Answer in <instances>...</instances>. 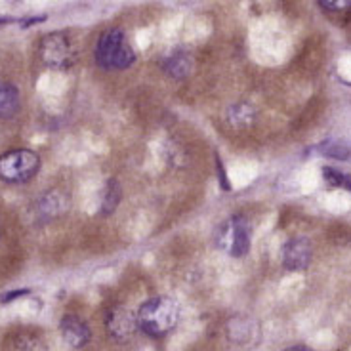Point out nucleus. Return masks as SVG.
I'll use <instances>...</instances> for the list:
<instances>
[{"label": "nucleus", "instance_id": "nucleus-11", "mask_svg": "<svg viewBox=\"0 0 351 351\" xmlns=\"http://www.w3.org/2000/svg\"><path fill=\"white\" fill-rule=\"evenodd\" d=\"M323 174H325V180L334 187H350V180L348 176L343 174L342 170L332 167H325L323 168Z\"/></svg>", "mask_w": 351, "mask_h": 351}, {"label": "nucleus", "instance_id": "nucleus-1", "mask_svg": "<svg viewBox=\"0 0 351 351\" xmlns=\"http://www.w3.org/2000/svg\"><path fill=\"white\" fill-rule=\"evenodd\" d=\"M138 328L153 338H165L180 321V307L168 296H155L143 302L136 313Z\"/></svg>", "mask_w": 351, "mask_h": 351}, {"label": "nucleus", "instance_id": "nucleus-12", "mask_svg": "<svg viewBox=\"0 0 351 351\" xmlns=\"http://www.w3.org/2000/svg\"><path fill=\"white\" fill-rule=\"evenodd\" d=\"M328 147H323V153H325L326 157L330 158H338V160H346V158L350 157V147L343 143V141H330V143H326Z\"/></svg>", "mask_w": 351, "mask_h": 351}, {"label": "nucleus", "instance_id": "nucleus-3", "mask_svg": "<svg viewBox=\"0 0 351 351\" xmlns=\"http://www.w3.org/2000/svg\"><path fill=\"white\" fill-rule=\"evenodd\" d=\"M214 243L223 254L231 258H243L252 246V226L245 216H229L216 228Z\"/></svg>", "mask_w": 351, "mask_h": 351}, {"label": "nucleus", "instance_id": "nucleus-14", "mask_svg": "<svg viewBox=\"0 0 351 351\" xmlns=\"http://www.w3.org/2000/svg\"><path fill=\"white\" fill-rule=\"evenodd\" d=\"M25 294H29V290H16V292H8V294H4V296H2V302L6 304V302H12L14 298L25 296Z\"/></svg>", "mask_w": 351, "mask_h": 351}, {"label": "nucleus", "instance_id": "nucleus-15", "mask_svg": "<svg viewBox=\"0 0 351 351\" xmlns=\"http://www.w3.org/2000/svg\"><path fill=\"white\" fill-rule=\"evenodd\" d=\"M285 351H313V350H309V348H306V346H292V348H289V350H285Z\"/></svg>", "mask_w": 351, "mask_h": 351}, {"label": "nucleus", "instance_id": "nucleus-2", "mask_svg": "<svg viewBox=\"0 0 351 351\" xmlns=\"http://www.w3.org/2000/svg\"><path fill=\"white\" fill-rule=\"evenodd\" d=\"M96 63L106 71H123L128 69L136 62V53L126 40L123 29L113 27L101 33L94 52Z\"/></svg>", "mask_w": 351, "mask_h": 351}, {"label": "nucleus", "instance_id": "nucleus-16", "mask_svg": "<svg viewBox=\"0 0 351 351\" xmlns=\"http://www.w3.org/2000/svg\"><path fill=\"white\" fill-rule=\"evenodd\" d=\"M2 90H4V82H0V97H2Z\"/></svg>", "mask_w": 351, "mask_h": 351}, {"label": "nucleus", "instance_id": "nucleus-8", "mask_svg": "<svg viewBox=\"0 0 351 351\" xmlns=\"http://www.w3.org/2000/svg\"><path fill=\"white\" fill-rule=\"evenodd\" d=\"M60 332H62L63 340L69 343L71 348H77V350L84 348L92 340L90 326L79 315H73V313L63 315V319L60 321Z\"/></svg>", "mask_w": 351, "mask_h": 351}, {"label": "nucleus", "instance_id": "nucleus-5", "mask_svg": "<svg viewBox=\"0 0 351 351\" xmlns=\"http://www.w3.org/2000/svg\"><path fill=\"white\" fill-rule=\"evenodd\" d=\"M40 58L50 67L65 69L75 60V50H73L67 35L56 31V33H50L40 40Z\"/></svg>", "mask_w": 351, "mask_h": 351}, {"label": "nucleus", "instance_id": "nucleus-6", "mask_svg": "<svg viewBox=\"0 0 351 351\" xmlns=\"http://www.w3.org/2000/svg\"><path fill=\"white\" fill-rule=\"evenodd\" d=\"M104 323L107 326V332L113 336L117 342H128L138 330L136 313L123 306L109 307L104 315Z\"/></svg>", "mask_w": 351, "mask_h": 351}, {"label": "nucleus", "instance_id": "nucleus-9", "mask_svg": "<svg viewBox=\"0 0 351 351\" xmlns=\"http://www.w3.org/2000/svg\"><path fill=\"white\" fill-rule=\"evenodd\" d=\"M19 106H21V97H19L18 88L4 82V90H2V97H0V119L14 117L19 111Z\"/></svg>", "mask_w": 351, "mask_h": 351}, {"label": "nucleus", "instance_id": "nucleus-4", "mask_svg": "<svg viewBox=\"0 0 351 351\" xmlns=\"http://www.w3.org/2000/svg\"><path fill=\"white\" fill-rule=\"evenodd\" d=\"M40 168V157L31 149H14L0 157V180L6 184H25Z\"/></svg>", "mask_w": 351, "mask_h": 351}, {"label": "nucleus", "instance_id": "nucleus-13", "mask_svg": "<svg viewBox=\"0 0 351 351\" xmlns=\"http://www.w3.org/2000/svg\"><path fill=\"white\" fill-rule=\"evenodd\" d=\"M319 6L321 8H328V10H334V12H338V10H346V8H350V2H326V0H321L319 2Z\"/></svg>", "mask_w": 351, "mask_h": 351}, {"label": "nucleus", "instance_id": "nucleus-10", "mask_svg": "<svg viewBox=\"0 0 351 351\" xmlns=\"http://www.w3.org/2000/svg\"><path fill=\"white\" fill-rule=\"evenodd\" d=\"M165 69L174 79H185L193 69V62L187 53H174V56H168L165 60Z\"/></svg>", "mask_w": 351, "mask_h": 351}, {"label": "nucleus", "instance_id": "nucleus-7", "mask_svg": "<svg viewBox=\"0 0 351 351\" xmlns=\"http://www.w3.org/2000/svg\"><path fill=\"white\" fill-rule=\"evenodd\" d=\"M313 258V246L307 237H292L282 246V265L289 271H304Z\"/></svg>", "mask_w": 351, "mask_h": 351}]
</instances>
